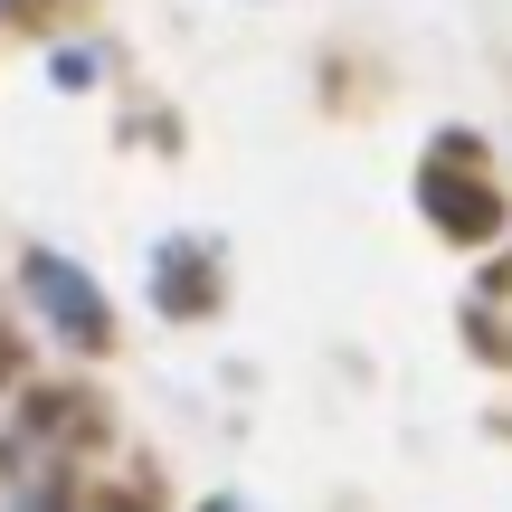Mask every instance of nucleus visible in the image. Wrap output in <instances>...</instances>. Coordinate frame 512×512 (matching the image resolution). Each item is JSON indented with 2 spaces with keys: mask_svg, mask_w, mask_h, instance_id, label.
<instances>
[{
  "mask_svg": "<svg viewBox=\"0 0 512 512\" xmlns=\"http://www.w3.org/2000/svg\"><path fill=\"white\" fill-rule=\"evenodd\" d=\"M0 512H48V494H38V484H10V475H0Z\"/></svg>",
  "mask_w": 512,
  "mask_h": 512,
  "instance_id": "obj_2",
  "label": "nucleus"
},
{
  "mask_svg": "<svg viewBox=\"0 0 512 512\" xmlns=\"http://www.w3.org/2000/svg\"><path fill=\"white\" fill-rule=\"evenodd\" d=\"M19 275H29V304L48 313V323L67 332V342H105V294H95L86 275L67 266V256H29Z\"/></svg>",
  "mask_w": 512,
  "mask_h": 512,
  "instance_id": "obj_1",
  "label": "nucleus"
},
{
  "mask_svg": "<svg viewBox=\"0 0 512 512\" xmlns=\"http://www.w3.org/2000/svg\"><path fill=\"white\" fill-rule=\"evenodd\" d=\"M0 10H10V0H0Z\"/></svg>",
  "mask_w": 512,
  "mask_h": 512,
  "instance_id": "obj_3",
  "label": "nucleus"
}]
</instances>
